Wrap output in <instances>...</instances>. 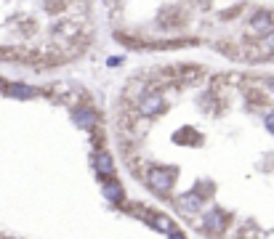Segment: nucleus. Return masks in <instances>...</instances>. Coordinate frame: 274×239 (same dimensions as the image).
<instances>
[{
  "label": "nucleus",
  "mask_w": 274,
  "mask_h": 239,
  "mask_svg": "<svg viewBox=\"0 0 274 239\" xmlns=\"http://www.w3.org/2000/svg\"><path fill=\"white\" fill-rule=\"evenodd\" d=\"M147 183L149 189L157 191V194H171L173 183H176V168H152L147 176Z\"/></svg>",
  "instance_id": "f257e3e1"
},
{
  "label": "nucleus",
  "mask_w": 274,
  "mask_h": 239,
  "mask_svg": "<svg viewBox=\"0 0 274 239\" xmlns=\"http://www.w3.org/2000/svg\"><path fill=\"white\" fill-rule=\"evenodd\" d=\"M165 109H168L165 98H163V93H157V90H149V93H144L139 101V114L141 117H157V114H163Z\"/></svg>",
  "instance_id": "f03ea898"
},
{
  "label": "nucleus",
  "mask_w": 274,
  "mask_h": 239,
  "mask_svg": "<svg viewBox=\"0 0 274 239\" xmlns=\"http://www.w3.org/2000/svg\"><path fill=\"white\" fill-rule=\"evenodd\" d=\"M248 30L253 35H258V38H263V35H269L274 30V14L266 11V8H258V11L250 14L248 19Z\"/></svg>",
  "instance_id": "7ed1b4c3"
},
{
  "label": "nucleus",
  "mask_w": 274,
  "mask_h": 239,
  "mask_svg": "<svg viewBox=\"0 0 274 239\" xmlns=\"http://www.w3.org/2000/svg\"><path fill=\"white\" fill-rule=\"evenodd\" d=\"M72 123H75V128H80V131H93L96 123H99V114H96V109L93 106L83 104V106L72 109Z\"/></svg>",
  "instance_id": "20e7f679"
},
{
  "label": "nucleus",
  "mask_w": 274,
  "mask_h": 239,
  "mask_svg": "<svg viewBox=\"0 0 274 239\" xmlns=\"http://www.w3.org/2000/svg\"><path fill=\"white\" fill-rule=\"evenodd\" d=\"M176 207H178V213H184V215H194V213L202 210V197L194 194V191H184V194L176 197Z\"/></svg>",
  "instance_id": "39448f33"
},
{
  "label": "nucleus",
  "mask_w": 274,
  "mask_h": 239,
  "mask_svg": "<svg viewBox=\"0 0 274 239\" xmlns=\"http://www.w3.org/2000/svg\"><path fill=\"white\" fill-rule=\"evenodd\" d=\"M202 223L211 234H224L226 231V213L219 207H211L208 213L202 215Z\"/></svg>",
  "instance_id": "423d86ee"
},
{
  "label": "nucleus",
  "mask_w": 274,
  "mask_h": 239,
  "mask_svg": "<svg viewBox=\"0 0 274 239\" xmlns=\"http://www.w3.org/2000/svg\"><path fill=\"white\" fill-rule=\"evenodd\" d=\"M93 170H96L101 178H109L112 173H115V160H112V154L107 149L93 152Z\"/></svg>",
  "instance_id": "0eeeda50"
},
{
  "label": "nucleus",
  "mask_w": 274,
  "mask_h": 239,
  "mask_svg": "<svg viewBox=\"0 0 274 239\" xmlns=\"http://www.w3.org/2000/svg\"><path fill=\"white\" fill-rule=\"evenodd\" d=\"M6 93L11 96V98H35L37 96V88L30 85V82H8V88H6Z\"/></svg>",
  "instance_id": "6e6552de"
},
{
  "label": "nucleus",
  "mask_w": 274,
  "mask_h": 239,
  "mask_svg": "<svg viewBox=\"0 0 274 239\" xmlns=\"http://www.w3.org/2000/svg\"><path fill=\"white\" fill-rule=\"evenodd\" d=\"M101 191H104V197H107V199L112 202V205H120V202L125 199V191H122V186H120V183H117L115 178H112V176H109L107 181H104Z\"/></svg>",
  "instance_id": "1a4fd4ad"
},
{
  "label": "nucleus",
  "mask_w": 274,
  "mask_h": 239,
  "mask_svg": "<svg viewBox=\"0 0 274 239\" xmlns=\"http://www.w3.org/2000/svg\"><path fill=\"white\" fill-rule=\"evenodd\" d=\"M258 51L263 53V56H274V30L258 40Z\"/></svg>",
  "instance_id": "9d476101"
},
{
  "label": "nucleus",
  "mask_w": 274,
  "mask_h": 239,
  "mask_svg": "<svg viewBox=\"0 0 274 239\" xmlns=\"http://www.w3.org/2000/svg\"><path fill=\"white\" fill-rule=\"evenodd\" d=\"M149 223H152L155 228H160V231H163V234L173 231V223H171V220H168V215H155L152 220H149Z\"/></svg>",
  "instance_id": "9b49d317"
},
{
  "label": "nucleus",
  "mask_w": 274,
  "mask_h": 239,
  "mask_svg": "<svg viewBox=\"0 0 274 239\" xmlns=\"http://www.w3.org/2000/svg\"><path fill=\"white\" fill-rule=\"evenodd\" d=\"M122 56H107V67H112V69H117V67H122Z\"/></svg>",
  "instance_id": "f8f14e48"
},
{
  "label": "nucleus",
  "mask_w": 274,
  "mask_h": 239,
  "mask_svg": "<svg viewBox=\"0 0 274 239\" xmlns=\"http://www.w3.org/2000/svg\"><path fill=\"white\" fill-rule=\"evenodd\" d=\"M263 128H266V131L274 136V112H269L266 117H263Z\"/></svg>",
  "instance_id": "ddd939ff"
},
{
  "label": "nucleus",
  "mask_w": 274,
  "mask_h": 239,
  "mask_svg": "<svg viewBox=\"0 0 274 239\" xmlns=\"http://www.w3.org/2000/svg\"><path fill=\"white\" fill-rule=\"evenodd\" d=\"M168 239H186L181 231H176V228H173V231H168Z\"/></svg>",
  "instance_id": "4468645a"
},
{
  "label": "nucleus",
  "mask_w": 274,
  "mask_h": 239,
  "mask_svg": "<svg viewBox=\"0 0 274 239\" xmlns=\"http://www.w3.org/2000/svg\"><path fill=\"white\" fill-rule=\"evenodd\" d=\"M6 88H8V82H6L3 77H0V93H3V90H6Z\"/></svg>",
  "instance_id": "2eb2a0df"
},
{
  "label": "nucleus",
  "mask_w": 274,
  "mask_h": 239,
  "mask_svg": "<svg viewBox=\"0 0 274 239\" xmlns=\"http://www.w3.org/2000/svg\"><path fill=\"white\" fill-rule=\"evenodd\" d=\"M269 88H271V90H274V80H271V82H269Z\"/></svg>",
  "instance_id": "dca6fc26"
}]
</instances>
